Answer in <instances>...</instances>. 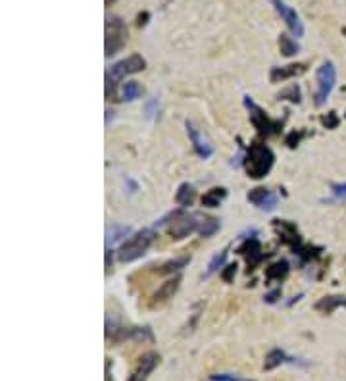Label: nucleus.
<instances>
[{
	"label": "nucleus",
	"instance_id": "1",
	"mask_svg": "<svg viewBox=\"0 0 346 381\" xmlns=\"http://www.w3.org/2000/svg\"><path fill=\"white\" fill-rule=\"evenodd\" d=\"M275 164V154L268 145L264 143H252L249 151L242 158V166L249 173V178L261 179L268 176Z\"/></svg>",
	"mask_w": 346,
	"mask_h": 381
},
{
	"label": "nucleus",
	"instance_id": "2",
	"mask_svg": "<svg viewBox=\"0 0 346 381\" xmlns=\"http://www.w3.org/2000/svg\"><path fill=\"white\" fill-rule=\"evenodd\" d=\"M200 222L202 218L198 214H190L185 208H179V210L171 212L166 218H162L156 225H166L168 227V233H170L173 239H185L189 237L190 233H195L200 227Z\"/></svg>",
	"mask_w": 346,
	"mask_h": 381
},
{
	"label": "nucleus",
	"instance_id": "3",
	"mask_svg": "<svg viewBox=\"0 0 346 381\" xmlns=\"http://www.w3.org/2000/svg\"><path fill=\"white\" fill-rule=\"evenodd\" d=\"M154 230H141L135 235H131L118 250V258L121 262H135L139 258H143L146 254V250L151 249V245L154 243Z\"/></svg>",
	"mask_w": 346,
	"mask_h": 381
},
{
	"label": "nucleus",
	"instance_id": "4",
	"mask_svg": "<svg viewBox=\"0 0 346 381\" xmlns=\"http://www.w3.org/2000/svg\"><path fill=\"white\" fill-rule=\"evenodd\" d=\"M315 81H318V91H315V106H323L331 97L335 85H337V68L333 62H323L318 72H315Z\"/></svg>",
	"mask_w": 346,
	"mask_h": 381
},
{
	"label": "nucleus",
	"instance_id": "5",
	"mask_svg": "<svg viewBox=\"0 0 346 381\" xmlns=\"http://www.w3.org/2000/svg\"><path fill=\"white\" fill-rule=\"evenodd\" d=\"M244 106L249 108L250 122H252V125H254L256 129H258V133H260V135H266V137H269V135H277V133H279L283 122L269 118L268 112H264L260 106L256 104L254 100L250 99V97H244Z\"/></svg>",
	"mask_w": 346,
	"mask_h": 381
},
{
	"label": "nucleus",
	"instance_id": "6",
	"mask_svg": "<svg viewBox=\"0 0 346 381\" xmlns=\"http://www.w3.org/2000/svg\"><path fill=\"white\" fill-rule=\"evenodd\" d=\"M125 43H127V26L121 21V18H108L104 39L106 56L110 58L114 54H118L125 46Z\"/></svg>",
	"mask_w": 346,
	"mask_h": 381
},
{
	"label": "nucleus",
	"instance_id": "7",
	"mask_svg": "<svg viewBox=\"0 0 346 381\" xmlns=\"http://www.w3.org/2000/svg\"><path fill=\"white\" fill-rule=\"evenodd\" d=\"M144 68H146V60H144L141 54H131V56H127V58L116 62V64L112 66L110 72L106 73V75H108L114 83H118V81L125 79L127 75L143 72Z\"/></svg>",
	"mask_w": 346,
	"mask_h": 381
},
{
	"label": "nucleus",
	"instance_id": "8",
	"mask_svg": "<svg viewBox=\"0 0 346 381\" xmlns=\"http://www.w3.org/2000/svg\"><path fill=\"white\" fill-rule=\"evenodd\" d=\"M271 4H274L275 12L279 14L281 20L287 23V27L291 29V33H293L296 39L304 37V23L301 21L298 12H296L293 6H288L285 0H271Z\"/></svg>",
	"mask_w": 346,
	"mask_h": 381
},
{
	"label": "nucleus",
	"instance_id": "9",
	"mask_svg": "<svg viewBox=\"0 0 346 381\" xmlns=\"http://www.w3.org/2000/svg\"><path fill=\"white\" fill-rule=\"evenodd\" d=\"M160 364V355L151 350V353H144L141 358H139L137 368L131 372V375L127 377V381H146L148 375L156 370V366Z\"/></svg>",
	"mask_w": 346,
	"mask_h": 381
},
{
	"label": "nucleus",
	"instance_id": "10",
	"mask_svg": "<svg viewBox=\"0 0 346 381\" xmlns=\"http://www.w3.org/2000/svg\"><path fill=\"white\" fill-rule=\"evenodd\" d=\"M185 127H187V135H189L190 145H193L196 154L202 158V160H208V158L214 156V145L210 143L208 139L204 137L202 133L196 129L195 124H193V122H187Z\"/></svg>",
	"mask_w": 346,
	"mask_h": 381
},
{
	"label": "nucleus",
	"instance_id": "11",
	"mask_svg": "<svg viewBox=\"0 0 346 381\" xmlns=\"http://www.w3.org/2000/svg\"><path fill=\"white\" fill-rule=\"evenodd\" d=\"M247 200L250 204H254L258 206L260 210L271 212L277 208V204H279V198L277 195H274L271 190L266 189V187H256V189H250V193L247 195Z\"/></svg>",
	"mask_w": 346,
	"mask_h": 381
},
{
	"label": "nucleus",
	"instance_id": "12",
	"mask_svg": "<svg viewBox=\"0 0 346 381\" xmlns=\"http://www.w3.org/2000/svg\"><path fill=\"white\" fill-rule=\"evenodd\" d=\"M237 252H239V254H242V257H244V258H247V260H249V266L252 269H254L256 266H258V264H260L261 260L266 258V254L261 252L260 241H258L256 237H250V239H244V243H242L241 247L237 249Z\"/></svg>",
	"mask_w": 346,
	"mask_h": 381
},
{
	"label": "nucleus",
	"instance_id": "13",
	"mask_svg": "<svg viewBox=\"0 0 346 381\" xmlns=\"http://www.w3.org/2000/svg\"><path fill=\"white\" fill-rule=\"evenodd\" d=\"M179 283H181V277L175 276L171 277V279H168V281H163L160 287H158V291L152 295V301H151V306L152 308H156V306H160V304L168 303L170 299H173V295L177 293V289H179Z\"/></svg>",
	"mask_w": 346,
	"mask_h": 381
},
{
	"label": "nucleus",
	"instance_id": "14",
	"mask_svg": "<svg viewBox=\"0 0 346 381\" xmlns=\"http://www.w3.org/2000/svg\"><path fill=\"white\" fill-rule=\"evenodd\" d=\"M306 72V64H288L283 68H271L269 72V81L271 83H279V81H287L291 77H296L301 73Z\"/></svg>",
	"mask_w": 346,
	"mask_h": 381
},
{
	"label": "nucleus",
	"instance_id": "15",
	"mask_svg": "<svg viewBox=\"0 0 346 381\" xmlns=\"http://www.w3.org/2000/svg\"><path fill=\"white\" fill-rule=\"evenodd\" d=\"M296 364V358H291V356L283 350V348H271L268 355H266V360H264V370L266 372H271V370L279 368L283 364Z\"/></svg>",
	"mask_w": 346,
	"mask_h": 381
},
{
	"label": "nucleus",
	"instance_id": "16",
	"mask_svg": "<svg viewBox=\"0 0 346 381\" xmlns=\"http://www.w3.org/2000/svg\"><path fill=\"white\" fill-rule=\"evenodd\" d=\"M346 308V296L345 295H329L323 296L321 301L315 303V310H320L323 314H333L337 308Z\"/></svg>",
	"mask_w": 346,
	"mask_h": 381
},
{
	"label": "nucleus",
	"instance_id": "17",
	"mask_svg": "<svg viewBox=\"0 0 346 381\" xmlns=\"http://www.w3.org/2000/svg\"><path fill=\"white\" fill-rule=\"evenodd\" d=\"M195 198H196V190L193 185L190 183L179 185V189H177L175 193V203L179 204L181 208H189V206H193Z\"/></svg>",
	"mask_w": 346,
	"mask_h": 381
},
{
	"label": "nucleus",
	"instance_id": "18",
	"mask_svg": "<svg viewBox=\"0 0 346 381\" xmlns=\"http://www.w3.org/2000/svg\"><path fill=\"white\" fill-rule=\"evenodd\" d=\"M225 197H227V189H223V187H214V189L206 190L202 195V206H206V208H217Z\"/></svg>",
	"mask_w": 346,
	"mask_h": 381
},
{
	"label": "nucleus",
	"instance_id": "19",
	"mask_svg": "<svg viewBox=\"0 0 346 381\" xmlns=\"http://www.w3.org/2000/svg\"><path fill=\"white\" fill-rule=\"evenodd\" d=\"M288 262L287 260H279V262L271 264L268 269H266V279L268 281H281L288 276Z\"/></svg>",
	"mask_w": 346,
	"mask_h": 381
},
{
	"label": "nucleus",
	"instance_id": "20",
	"mask_svg": "<svg viewBox=\"0 0 346 381\" xmlns=\"http://www.w3.org/2000/svg\"><path fill=\"white\" fill-rule=\"evenodd\" d=\"M279 50H281V54L285 56V58H291V56H294V54H298L301 45H298L296 39H293L291 35L281 33L279 35Z\"/></svg>",
	"mask_w": 346,
	"mask_h": 381
},
{
	"label": "nucleus",
	"instance_id": "21",
	"mask_svg": "<svg viewBox=\"0 0 346 381\" xmlns=\"http://www.w3.org/2000/svg\"><path fill=\"white\" fill-rule=\"evenodd\" d=\"M131 235V227L129 225H119L114 224L108 230V239H106V247H110V245H116L119 241H124L125 237Z\"/></svg>",
	"mask_w": 346,
	"mask_h": 381
},
{
	"label": "nucleus",
	"instance_id": "22",
	"mask_svg": "<svg viewBox=\"0 0 346 381\" xmlns=\"http://www.w3.org/2000/svg\"><path fill=\"white\" fill-rule=\"evenodd\" d=\"M143 97V87L139 85L137 81H127L121 85V100L125 102H133Z\"/></svg>",
	"mask_w": 346,
	"mask_h": 381
},
{
	"label": "nucleus",
	"instance_id": "23",
	"mask_svg": "<svg viewBox=\"0 0 346 381\" xmlns=\"http://www.w3.org/2000/svg\"><path fill=\"white\" fill-rule=\"evenodd\" d=\"M190 262V257H181V258H175V260H170V262H166L160 266V269H158V274L160 276H168V274H175V272H179V269H183L187 264Z\"/></svg>",
	"mask_w": 346,
	"mask_h": 381
},
{
	"label": "nucleus",
	"instance_id": "24",
	"mask_svg": "<svg viewBox=\"0 0 346 381\" xmlns=\"http://www.w3.org/2000/svg\"><path fill=\"white\" fill-rule=\"evenodd\" d=\"M220 220L217 218H202V222H200V227H198V233L202 237H212L216 235L217 231H220Z\"/></svg>",
	"mask_w": 346,
	"mask_h": 381
},
{
	"label": "nucleus",
	"instance_id": "25",
	"mask_svg": "<svg viewBox=\"0 0 346 381\" xmlns=\"http://www.w3.org/2000/svg\"><path fill=\"white\" fill-rule=\"evenodd\" d=\"M227 260V249H223L222 252H217L216 257L212 258L208 264V272H206V276H212V274H216L217 269H222V266Z\"/></svg>",
	"mask_w": 346,
	"mask_h": 381
},
{
	"label": "nucleus",
	"instance_id": "26",
	"mask_svg": "<svg viewBox=\"0 0 346 381\" xmlns=\"http://www.w3.org/2000/svg\"><path fill=\"white\" fill-rule=\"evenodd\" d=\"M279 99H281V100H291V102H294V104H298V102L302 100L301 87L291 85L288 89H285L283 92H279Z\"/></svg>",
	"mask_w": 346,
	"mask_h": 381
},
{
	"label": "nucleus",
	"instance_id": "27",
	"mask_svg": "<svg viewBox=\"0 0 346 381\" xmlns=\"http://www.w3.org/2000/svg\"><path fill=\"white\" fill-rule=\"evenodd\" d=\"M144 114L148 119H158L160 118V100L156 97H152L144 102Z\"/></svg>",
	"mask_w": 346,
	"mask_h": 381
},
{
	"label": "nucleus",
	"instance_id": "28",
	"mask_svg": "<svg viewBox=\"0 0 346 381\" xmlns=\"http://www.w3.org/2000/svg\"><path fill=\"white\" fill-rule=\"evenodd\" d=\"M331 190H333V197L337 200H345L346 198V181L345 183H333L331 185Z\"/></svg>",
	"mask_w": 346,
	"mask_h": 381
},
{
	"label": "nucleus",
	"instance_id": "29",
	"mask_svg": "<svg viewBox=\"0 0 346 381\" xmlns=\"http://www.w3.org/2000/svg\"><path fill=\"white\" fill-rule=\"evenodd\" d=\"M212 381H249V380H242L239 375L235 374H214L210 377Z\"/></svg>",
	"mask_w": 346,
	"mask_h": 381
},
{
	"label": "nucleus",
	"instance_id": "30",
	"mask_svg": "<svg viewBox=\"0 0 346 381\" xmlns=\"http://www.w3.org/2000/svg\"><path fill=\"white\" fill-rule=\"evenodd\" d=\"M237 268H239V266H237V264H229V266H225V269H223L222 272V277H223V281H231V279H233V276H235L237 274Z\"/></svg>",
	"mask_w": 346,
	"mask_h": 381
},
{
	"label": "nucleus",
	"instance_id": "31",
	"mask_svg": "<svg viewBox=\"0 0 346 381\" xmlns=\"http://www.w3.org/2000/svg\"><path fill=\"white\" fill-rule=\"evenodd\" d=\"M304 137V133H296V132H293L291 133V135H288L287 137V141H285V143H287L288 146H291V149H294V146H298V143H301V139Z\"/></svg>",
	"mask_w": 346,
	"mask_h": 381
},
{
	"label": "nucleus",
	"instance_id": "32",
	"mask_svg": "<svg viewBox=\"0 0 346 381\" xmlns=\"http://www.w3.org/2000/svg\"><path fill=\"white\" fill-rule=\"evenodd\" d=\"M279 299H281V289L269 291L268 295L264 296V301H266V303H268V304H275V303H277V301H279Z\"/></svg>",
	"mask_w": 346,
	"mask_h": 381
},
{
	"label": "nucleus",
	"instance_id": "33",
	"mask_svg": "<svg viewBox=\"0 0 346 381\" xmlns=\"http://www.w3.org/2000/svg\"><path fill=\"white\" fill-rule=\"evenodd\" d=\"M210 381H212V380H210Z\"/></svg>",
	"mask_w": 346,
	"mask_h": 381
}]
</instances>
